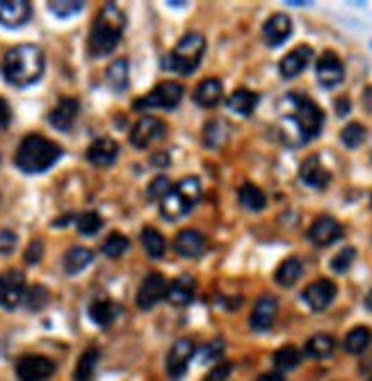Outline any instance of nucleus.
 I'll use <instances>...</instances> for the list:
<instances>
[{"label":"nucleus","mask_w":372,"mask_h":381,"mask_svg":"<svg viewBox=\"0 0 372 381\" xmlns=\"http://www.w3.org/2000/svg\"><path fill=\"white\" fill-rule=\"evenodd\" d=\"M44 69H46L44 51L35 44L14 46L5 53L3 73H5V80L14 87L35 85L39 78L44 75Z\"/></svg>","instance_id":"nucleus-1"},{"label":"nucleus","mask_w":372,"mask_h":381,"mask_svg":"<svg viewBox=\"0 0 372 381\" xmlns=\"http://www.w3.org/2000/svg\"><path fill=\"white\" fill-rule=\"evenodd\" d=\"M62 158V146L42 135H28L16 149V167L23 174H44Z\"/></svg>","instance_id":"nucleus-2"},{"label":"nucleus","mask_w":372,"mask_h":381,"mask_svg":"<svg viewBox=\"0 0 372 381\" xmlns=\"http://www.w3.org/2000/svg\"><path fill=\"white\" fill-rule=\"evenodd\" d=\"M126 30V16L116 5H105L94 18L92 32H90V53L101 57L112 53L116 44L121 42Z\"/></svg>","instance_id":"nucleus-3"},{"label":"nucleus","mask_w":372,"mask_h":381,"mask_svg":"<svg viewBox=\"0 0 372 381\" xmlns=\"http://www.w3.org/2000/svg\"><path fill=\"white\" fill-rule=\"evenodd\" d=\"M286 105L290 107L286 119L295 126V131L299 135V144L316 140L322 133V126H325V112H322V107L316 101H311L308 96H301V94H288Z\"/></svg>","instance_id":"nucleus-4"},{"label":"nucleus","mask_w":372,"mask_h":381,"mask_svg":"<svg viewBox=\"0 0 372 381\" xmlns=\"http://www.w3.org/2000/svg\"><path fill=\"white\" fill-rule=\"evenodd\" d=\"M205 53V39L199 32H188L179 39L169 55V69H174L181 75H190L199 69L201 57Z\"/></svg>","instance_id":"nucleus-5"},{"label":"nucleus","mask_w":372,"mask_h":381,"mask_svg":"<svg viewBox=\"0 0 372 381\" xmlns=\"http://www.w3.org/2000/svg\"><path fill=\"white\" fill-rule=\"evenodd\" d=\"M181 99H183V85L176 80H164L158 87H153L146 96H142L140 101H135L133 107L135 110H153V107H158V110H174V107H179Z\"/></svg>","instance_id":"nucleus-6"},{"label":"nucleus","mask_w":372,"mask_h":381,"mask_svg":"<svg viewBox=\"0 0 372 381\" xmlns=\"http://www.w3.org/2000/svg\"><path fill=\"white\" fill-rule=\"evenodd\" d=\"M167 133V126L158 116H142L131 131V144L135 149H149L155 142H160Z\"/></svg>","instance_id":"nucleus-7"},{"label":"nucleus","mask_w":372,"mask_h":381,"mask_svg":"<svg viewBox=\"0 0 372 381\" xmlns=\"http://www.w3.org/2000/svg\"><path fill=\"white\" fill-rule=\"evenodd\" d=\"M25 297V277L18 270H7L0 274V306L12 310Z\"/></svg>","instance_id":"nucleus-8"},{"label":"nucleus","mask_w":372,"mask_h":381,"mask_svg":"<svg viewBox=\"0 0 372 381\" xmlns=\"http://www.w3.org/2000/svg\"><path fill=\"white\" fill-rule=\"evenodd\" d=\"M306 236L316 247H329V244L338 242L345 236V231H342V224L331 217V214H320V217L313 219Z\"/></svg>","instance_id":"nucleus-9"},{"label":"nucleus","mask_w":372,"mask_h":381,"mask_svg":"<svg viewBox=\"0 0 372 381\" xmlns=\"http://www.w3.org/2000/svg\"><path fill=\"white\" fill-rule=\"evenodd\" d=\"M338 295V286L331 279H318L313 281L311 286L304 288L301 292V299L311 310H325L334 304V299Z\"/></svg>","instance_id":"nucleus-10"},{"label":"nucleus","mask_w":372,"mask_h":381,"mask_svg":"<svg viewBox=\"0 0 372 381\" xmlns=\"http://www.w3.org/2000/svg\"><path fill=\"white\" fill-rule=\"evenodd\" d=\"M316 75L325 90H334L345 78V66H342L340 57L334 51H325L316 62Z\"/></svg>","instance_id":"nucleus-11"},{"label":"nucleus","mask_w":372,"mask_h":381,"mask_svg":"<svg viewBox=\"0 0 372 381\" xmlns=\"http://www.w3.org/2000/svg\"><path fill=\"white\" fill-rule=\"evenodd\" d=\"M164 297H167V279H164L160 272H151V274H146V279L142 281L135 301L142 310H151Z\"/></svg>","instance_id":"nucleus-12"},{"label":"nucleus","mask_w":372,"mask_h":381,"mask_svg":"<svg viewBox=\"0 0 372 381\" xmlns=\"http://www.w3.org/2000/svg\"><path fill=\"white\" fill-rule=\"evenodd\" d=\"M55 373V363L46 356H23L16 363V377L18 381H46L48 377H53Z\"/></svg>","instance_id":"nucleus-13"},{"label":"nucleus","mask_w":372,"mask_h":381,"mask_svg":"<svg viewBox=\"0 0 372 381\" xmlns=\"http://www.w3.org/2000/svg\"><path fill=\"white\" fill-rule=\"evenodd\" d=\"M194 343L190 338H181L176 340L172 345L169 354H167V373H169V379H181L185 375V370H188L190 361L194 358Z\"/></svg>","instance_id":"nucleus-14"},{"label":"nucleus","mask_w":372,"mask_h":381,"mask_svg":"<svg viewBox=\"0 0 372 381\" xmlns=\"http://www.w3.org/2000/svg\"><path fill=\"white\" fill-rule=\"evenodd\" d=\"M78 112H80V103L73 96H64V99L57 101V105L48 114V121L55 131H71L73 123L78 119Z\"/></svg>","instance_id":"nucleus-15"},{"label":"nucleus","mask_w":372,"mask_h":381,"mask_svg":"<svg viewBox=\"0 0 372 381\" xmlns=\"http://www.w3.org/2000/svg\"><path fill=\"white\" fill-rule=\"evenodd\" d=\"M311 60H313V48L311 46H297V48H292L288 55L281 57L279 73L286 78V80H292V78H297L299 73L306 71Z\"/></svg>","instance_id":"nucleus-16"},{"label":"nucleus","mask_w":372,"mask_h":381,"mask_svg":"<svg viewBox=\"0 0 372 381\" xmlns=\"http://www.w3.org/2000/svg\"><path fill=\"white\" fill-rule=\"evenodd\" d=\"M32 18V5L28 0H0V23L5 28H23Z\"/></svg>","instance_id":"nucleus-17"},{"label":"nucleus","mask_w":372,"mask_h":381,"mask_svg":"<svg viewBox=\"0 0 372 381\" xmlns=\"http://www.w3.org/2000/svg\"><path fill=\"white\" fill-rule=\"evenodd\" d=\"M299 179L304 185H308V188L325 190L331 183V171L322 164L320 155H308L299 167Z\"/></svg>","instance_id":"nucleus-18"},{"label":"nucleus","mask_w":372,"mask_h":381,"mask_svg":"<svg viewBox=\"0 0 372 381\" xmlns=\"http://www.w3.org/2000/svg\"><path fill=\"white\" fill-rule=\"evenodd\" d=\"M277 313H279V301L277 297L272 295H263L256 306L251 310V318H249V327L253 331H268L272 329L274 320H277Z\"/></svg>","instance_id":"nucleus-19"},{"label":"nucleus","mask_w":372,"mask_h":381,"mask_svg":"<svg viewBox=\"0 0 372 381\" xmlns=\"http://www.w3.org/2000/svg\"><path fill=\"white\" fill-rule=\"evenodd\" d=\"M174 249L183 258H199L205 253V249H208V240H205V236H201L199 231L185 229L174 238Z\"/></svg>","instance_id":"nucleus-20"},{"label":"nucleus","mask_w":372,"mask_h":381,"mask_svg":"<svg viewBox=\"0 0 372 381\" xmlns=\"http://www.w3.org/2000/svg\"><path fill=\"white\" fill-rule=\"evenodd\" d=\"M290 35H292V21H290V16L283 12L272 14L265 21V25H263V37H265L268 46H272V48L286 44Z\"/></svg>","instance_id":"nucleus-21"},{"label":"nucleus","mask_w":372,"mask_h":381,"mask_svg":"<svg viewBox=\"0 0 372 381\" xmlns=\"http://www.w3.org/2000/svg\"><path fill=\"white\" fill-rule=\"evenodd\" d=\"M116 155H119V144L110 138H99L87 149V160L96 164V167H110L116 160Z\"/></svg>","instance_id":"nucleus-22"},{"label":"nucleus","mask_w":372,"mask_h":381,"mask_svg":"<svg viewBox=\"0 0 372 381\" xmlns=\"http://www.w3.org/2000/svg\"><path fill=\"white\" fill-rule=\"evenodd\" d=\"M192 208H194L192 203L185 199L176 188H172L167 197L160 201V214L164 219H169V222H176V219L185 217V214H190Z\"/></svg>","instance_id":"nucleus-23"},{"label":"nucleus","mask_w":372,"mask_h":381,"mask_svg":"<svg viewBox=\"0 0 372 381\" xmlns=\"http://www.w3.org/2000/svg\"><path fill=\"white\" fill-rule=\"evenodd\" d=\"M224 99V85L217 78H205L194 90V103L201 107H215Z\"/></svg>","instance_id":"nucleus-24"},{"label":"nucleus","mask_w":372,"mask_h":381,"mask_svg":"<svg viewBox=\"0 0 372 381\" xmlns=\"http://www.w3.org/2000/svg\"><path fill=\"white\" fill-rule=\"evenodd\" d=\"M194 292H197V286H194V281L190 277H179L172 283H167V299L172 304H179V306L190 304L194 299Z\"/></svg>","instance_id":"nucleus-25"},{"label":"nucleus","mask_w":372,"mask_h":381,"mask_svg":"<svg viewBox=\"0 0 372 381\" xmlns=\"http://www.w3.org/2000/svg\"><path fill=\"white\" fill-rule=\"evenodd\" d=\"M301 272H304L301 260L297 256H290V258H286L281 262V265L277 267V272H274V281H277L279 286H283V288H292L299 281Z\"/></svg>","instance_id":"nucleus-26"},{"label":"nucleus","mask_w":372,"mask_h":381,"mask_svg":"<svg viewBox=\"0 0 372 381\" xmlns=\"http://www.w3.org/2000/svg\"><path fill=\"white\" fill-rule=\"evenodd\" d=\"M119 313H121V308L110 299H96L90 306V318L94 320V325H99V327H110L112 322L119 318Z\"/></svg>","instance_id":"nucleus-27"},{"label":"nucleus","mask_w":372,"mask_h":381,"mask_svg":"<svg viewBox=\"0 0 372 381\" xmlns=\"http://www.w3.org/2000/svg\"><path fill=\"white\" fill-rule=\"evenodd\" d=\"M227 105H229L231 112L242 114V116H249L253 110H256V105H258V94L251 92V90H236L227 99Z\"/></svg>","instance_id":"nucleus-28"},{"label":"nucleus","mask_w":372,"mask_h":381,"mask_svg":"<svg viewBox=\"0 0 372 381\" xmlns=\"http://www.w3.org/2000/svg\"><path fill=\"white\" fill-rule=\"evenodd\" d=\"M94 260V253L85 247H73L64 253V272L66 274H80L85 267H90Z\"/></svg>","instance_id":"nucleus-29"},{"label":"nucleus","mask_w":372,"mask_h":381,"mask_svg":"<svg viewBox=\"0 0 372 381\" xmlns=\"http://www.w3.org/2000/svg\"><path fill=\"white\" fill-rule=\"evenodd\" d=\"M238 199L242 203V208H247L251 212H260L263 208L268 206V197H265V192H263L258 185H253V183H244L240 192H238Z\"/></svg>","instance_id":"nucleus-30"},{"label":"nucleus","mask_w":372,"mask_h":381,"mask_svg":"<svg viewBox=\"0 0 372 381\" xmlns=\"http://www.w3.org/2000/svg\"><path fill=\"white\" fill-rule=\"evenodd\" d=\"M105 83L116 94L128 90V62H126V60H114L110 66H107Z\"/></svg>","instance_id":"nucleus-31"},{"label":"nucleus","mask_w":372,"mask_h":381,"mask_svg":"<svg viewBox=\"0 0 372 381\" xmlns=\"http://www.w3.org/2000/svg\"><path fill=\"white\" fill-rule=\"evenodd\" d=\"M336 349V340L327 334H318L308 338V343L304 345V354L308 358H329Z\"/></svg>","instance_id":"nucleus-32"},{"label":"nucleus","mask_w":372,"mask_h":381,"mask_svg":"<svg viewBox=\"0 0 372 381\" xmlns=\"http://www.w3.org/2000/svg\"><path fill=\"white\" fill-rule=\"evenodd\" d=\"M274 368H277V373L283 375V373H290V370H295L299 363H301V351L292 345H286L274 351Z\"/></svg>","instance_id":"nucleus-33"},{"label":"nucleus","mask_w":372,"mask_h":381,"mask_svg":"<svg viewBox=\"0 0 372 381\" xmlns=\"http://www.w3.org/2000/svg\"><path fill=\"white\" fill-rule=\"evenodd\" d=\"M372 343V331L368 327H354L345 336V351L347 354H364L368 345Z\"/></svg>","instance_id":"nucleus-34"},{"label":"nucleus","mask_w":372,"mask_h":381,"mask_svg":"<svg viewBox=\"0 0 372 381\" xmlns=\"http://www.w3.org/2000/svg\"><path fill=\"white\" fill-rule=\"evenodd\" d=\"M142 244H144V249H146V253H149L151 258H162L164 249H167L162 233L158 229H153V226H146L142 231Z\"/></svg>","instance_id":"nucleus-35"},{"label":"nucleus","mask_w":372,"mask_h":381,"mask_svg":"<svg viewBox=\"0 0 372 381\" xmlns=\"http://www.w3.org/2000/svg\"><path fill=\"white\" fill-rule=\"evenodd\" d=\"M366 126L364 123H359V121H349L345 128L340 131V142L347 146V149H359L361 144H364L366 140Z\"/></svg>","instance_id":"nucleus-36"},{"label":"nucleus","mask_w":372,"mask_h":381,"mask_svg":"<svg viewBox=\"0 0 372 381\" xmlns=\"http://www.w3.org/2000/svg\"><path fill=\"white\" fill-rule=\"evenodd\" d=\"M96 363H99V351H96V349H87L85 354L78 358L73 379L76 381H90L92 375H94V370H96Z\"/></svg>","instance_id":"nucleus-37"},{"label":"nucleus","mask_w":372,"mask_h":381,"mask_svg":"<svg viewBox=\"0 0 372 381\" xmlns=\"http://www.w3.org/2000/svg\"><path fill=\"white\" fill-rule=\"evenodd\" d=\"M227 135H229V128L224 121H210L205 126V133H203V142L205 146H212V149H217L224 142H227Z\"/></svg>","instance_id":"nucleus-38"},{"label":"nucleus","mask_w":372,"mask_h":381,"mask_svg":"<svg viewBox=\"0 0 372 381\" xmlns=\"http://www.w3.org/2000/svg\"><path fill=\"white\" fill-rule=\"evenodd\" d=\"M103 226V219H101V214H96V212H83L80 217L76 219V229L80 236H96V233L101 231Z\"/></svg>","instance_id":"nucleus-39"},{"label":"nucleus","mask_w":372,"mask_h":381,"mask_svg":"<svg viewBox=\"0 0 372 381\" xmlns=\"http://www.w3.org/2000/svg\"><path fill=\"white\" fill-rule=\"evenodd\" d=\"M128 249V238L121 236V233H110L103 242V253L107 258H119L121 253Z\"/></svg>","instance_id":"nucleus-40"},{"label":"nucleus","mask_w":372,"mask_h":381,"mask_svg":"<svg viewBox=\"0 0 372 381\" xmlns=\"http://www.w3.org/2000/svg\"><path fill=\"white\" fill-rule=\"evenodd\" d=\"M356 258V249L354 247H342L334 258H331V270L336 274H345V272L352 267V262Z\"/></svg>","instance_id":"nucleus-41"},{"label":"nucleus","mask_w":372,"mask_h":381,"mask_svg":"<svg viewBox=\"0 0 372 381\" xmlns=\"http://www.w3.org/2000/svg\"><path fill=\"white\" fill-rule=\"evenodd\" d=\"M176 190H179L183 197L192 203V206H197V201L201 199V183H199V179H194V176L183 179L179 185H176Z\"/></svg>","instance_id":"nucleus-42"},{"label":"nucleus","mask_w":372,"mask_h":381,"mask_svg":"<svg viewBox=\"0 0 372 381\" xmlns=\"http://www.w3.org/2000/svg\"><path fill=\"white\" fill-rule=\"evenodd\" d=\"M23 301H25V306L30 310H42L48 304V290L42 288V286H35L30 290H25Z\"/></svg>","instance_id":"nucleus-43"},{"label":"nucleus","mask_w":372,"mask_h":381,"mask_svg":"<svg viewBox=\"0 0 372 381\" xmlns=\"http://www.w3.org/2000/svg\"><path fill=\"white\" fill-rule=\"evenodd\" d=\"M85 7V3H76V0H53V3H48V9L55 14V16H60V18H66V16H73L78 14L80 9Z\"/></svg>","instance_id":"nucleus-44"},{"label":"nucleus","mask_w":372,"mask_h":381,"mask_svg":"<svg viewBox=\"0 0 372 381\" xmlns=\"http://www.w3.org/2000/svg\"><path fill=\"white\" fill-rule=\"evenodd\" d=\"M174 188L172 181L167 176H155V179L149 183V199L151 201H162L169 194V190Z\"/></svg>","instance_id":"nucleus-45"},{"label":"nucleus","mask_w":372,"mask_h":381,"mask_svg":"<svg viewBox=\"0 0 372 381\" xmlns=\"http://www.w3.org/2000/svg\"><path fill=\"white\" fill-rule=\"evenodd\" d=\"M233 373V365L231 363H220V365H215L208 375L203 377V381H227Z\"/></svg>","instance_id":"nucleus-46"},{"label":"nucleus","mask_w":372,"mask_h":381,"mask_svg":"<svg viewBox=\"0 0 372 381\" xmlns=\"http://www.w3.org/2000/svg\"><path fill=\"white\" fill-rule=\"evenodd\" d=\"M44 256V242L42 240H35L30 242V247L25 249V262L28 265H37L39 260Z\"/></svg>","instance_id":"nucleus-47"},{"label":"nucleus","mask_w":372,"mask_h":381,"mask_svg":"<svg viewBox=\"0 0 372 381\" xmlns=\"http://www.w3.org/2000/svg\"><path fill=\"white\" fill-rule=\"evenodd\" d=\"M12 121V107L7 105V101L0 96V128H5Z\"/></svg>","instance_id":"nucleus-48"},{"label":"nucleus","mask_w":372,"mask_h":381,"mask_svg":"<svg viewBox=\"0 0 372 381\" xmlns=\"http://www.w3.org/2000/svg\"><path fill=\"white\" fill-rule=\"evenodd\" d=\"M14 242H16L14 233H9V231L0 233V251H12L14 249Z\"/></svg>","instance_id":"nucleus-49"},{"label":"nucleus","mask_w":372,"mask_h":381,"mask_svg":"<svg viewBox=\"0 0 372 381\" xmlns=\"http://www.w3.org/2000/svg\"><path fill=\"white\" fill-rule=\"evenodd\" d=\"M222 347H224V343L222 340H215V343H210L208 347H205V361H210V358H220L222 356Z\"/></svg>","instance_id":"nucleus-50"},{"label":"nucleus","mask_w":372,"mask_h":381,"mask_svg":"<svg viewBox=\"0 0 372 381\" xmlns=\"http://www.w3.org/2000/svg\"><path fill=\"white\" fill-rule=\"evenodd\" d=\"M349 110H352L349 99H347V96H340V99L336 101V112H338V116H345Z\"/></svg>","instance_id":"nucleus-51"},{"label":"nucleus","mask_w":372,"mask_h":381,"mask_svg":"<svg viewBox=\"0 0 372 381\" xmlns=\"http://www.w3.org/2000/svg\"><path fill=\"white\" fill-rule=\"evenodd\" d=\"M364 107L368 112H372V87H368V90L364 92Z\"/></svg>","instance_id":"nucleus-52"},{"label":"nucleus","mask_w":372,"mask_h":381,"mask_svg":"<svg viewBox=\"0 0 372 381\" xmlns=\"http://www.w3.org/2000/svg\"><path fill=\"white\" fill-rule=\"evenodd\" d=\"M151 162L155 164V167H164V164H167V155H164V153L153 155V158H151Z\"/></svg>","instance_id":"nucleus-53"},{"label":"nucleus","mask_w":372,"mask_h":381,"mask_svg":"<svg viewBox=\"0 0 372 381\" xmlns=\"http://www.w3.org/2000/svg\"><path fill=\"white\" fill-rule=\"evenodd\" d=\"M256 381H286V379H283V375H279V373H268Z\"/></svg>","instance_id":"nucleus-54"},{"label":"nucleus","mask_w":372,"mask_h":381,"mask_svg":"<svg viewBox=\"0 0 372 381\" xmlns=\"http://www.w3.org/2000/svg\"><path fill=\"white\" fill-rule=\"evenodd\" d=\"M366 306H368V310H372V290L368 292V297H366Z\"/></svg>","instance_id":"nucleus-55"},{"label":"nucleus","mask_w":372,"mask_h":381,"mask_svg":"<svg viewBox=\"0 0 372 381\" xmlns=\"http://www.w3.org/2000/svg\"><path fill=\"white\" fill-rule=\"evenodd\" d=\"M288 5H292V7H306L308 3H299V0H297V3H288Z\"/></svg>","instance_id":"nucleus-56"},{"label":"nucleus","mask_w":372,"mask_h":381,"mask_svg":"<svg viewBox=\"0 0 372 381\" xmlns=\"http://www.w3.org/2000/svg\"><path fill=\"white\" fill-rule=\"evenodd\" d=\"M370 381H372V379H370Z\"/></svg>","instance_id":"nucleus-57"},{"label":"nucleus","mask_w":372,"mask_h":381,"mask_svg":"<svg viewBox=\"0 0 372 381\" xmlns=\"http://www.w3.org/2000/svg\"><path fill=\"white\" fill-rule=\"evenodd\" d=\"M370 203H372V201H370Z\"/></svg>","instance_id":"nucleus-58"}]
</instances>
